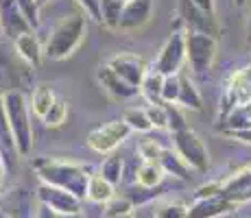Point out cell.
Returning <instances> with one entry per match:
<instances>
[{
  "label": "cell",
  "instance_id": "cell-1",
  "mask_svg": "<svg viewBox=\"0 0 251 218\" xmlns=\"http://www.w3.org/2000/svg\"><path fill=\"white\" fill-rule=\"evenodd\" d=\"M37 172L44 179V183L48 186L61 188V190L70 192V194L83 198L88 196V183L92 179L90 168L83 166H72V164H59V162H50V159H44V162H35Z\"/></svg>",
  "mask_w": 251,
  "mask_h": 218
},
{
  "label": "cell",
  "instance_id": "cell-2",
  "mask_svg": "<svg viewBox=\"0 0 251 218\" xmlns=\"http://www.w3.org/2000/svg\"><path fill=\"white\" fill-rule=\"evenodd\" d=\"M2 107H4V114H7V122H9V129H11L16 151L22 157H26L33 146V131H31V122H28L26 100H24L20 92L9 90L2 94Z\"/></svg>",
  "mask_w": 251,
  "mask_h": 218
},
{
  "label": "cell",
  "instance_id": "cell-3",
  "mask_svg": "<svg viewBox=\"0 0 251 218\" xmlns=\"http://www.w3.org/2000/svg\"><path fill=\"white\" fill-rule=\"evenodd\" d=\"M85 35V18L70 16L64 18L55 28L46 44V57L50 59H66L75 52V48L81 44Z\"/></svg>",
  "mask_w": 251,
  "mask_h": 218
},
{
  "label": "cell",
  "instance_id": "cell-4",
  "mask_svg": "<svg viewBox=\"0 0 251 218\" xmlns=\"http://www.w3.org/2000/svg\"><path fill=\"white\" fill-rule=\"evenodd\" d=\"M186 55L190 61V68L197 74H203L212 68L216 59V37L205 33L188 31L186 33Z\"/></svg>",
  "mask_w": 251,
  "mask_h": 218
},
{
  "label": "cell",
  "instance_id": "cell-5",
  "mask_svg": "<svg viewBox=\"0 0 251 218\" xmlns=\"http://www.w3.org/2000/svg\"><path fill=\"white\" fill-rule=\"evenodd\" d=\"M175 151L186 159V164L197 172H205L210 166V155L203 144V140L192 129H183L175 133Z\"/></svg>",
  "mask_w": 251,
  "mask_h": 218
},
{
  "label": "cell",
  "instance_id": "cell-6",
  "mask_svg": "<svg viewBox=\"0 0 251 218\" xmlns=\"http://www.w3.org/2000/svg\"><path fill=\"white\" fill-rule=\"evenodd\" d=\"M188 59L186 55V33L175 28L171 33V37L166 40V44L162 46L160 57H157V64L155 70L164 76H173V74H179L183 61Z\"/></svg>",
  "mask_w": 251,
  "mask_h": 218
},
{
  "label": "cell",
  "instance_id": "cell-7",
  "mask_svg": "<svg viewBox=\"0 0 251 218\" xmlns=\"http://www.w3.org/2000/svg\"><path fill=\"white\" fill-rule=\"evenodd\" d=\"M129 124L125 120H112V122L103 124V127L94 129L88 135V146L96 153H109L118 146L120 142H125L129 135Z\"/></svg>",
  "mask_w": 251,
  "mask_h": 218
},
{
  "label": "cell",
  "instance_id": "cell-8",
  "mask_svg": "<svg viewBox=\"0 0 251 218\" xmlns=\"http://www.w3.org/2000/svg\"><path fill=\"white\" fill-rule=\"evenodd\" d=\"M107 66L112 68L120 79H125L131 87H136V90H140V85H142L144 76H147V72H149L142 57L131 55V52H123V55L112 57Z\"/></svg>",
  "mask_w": 251,
  "mask_h": 218
},
{
  "label": "cell",
  "instance_id": "cell-9",
  "mask_svg": "<svg viewBox=\"0 0 251 218\" xmlns=\"http://www.w3.org/2000/svg\"><path fill=\"white\" fill-rule=\"evenodd\" d=\"M37 196H40L42 205H48L50 210L59 212V214H79L81 210V198L70 194V192L61 190V188H55V186H44L40 188V192H37Z\"/></svg>",
  "mask_w": 251,
  "mask_h": 218
},
{
  "label": "cell",
  "instance_id": "cell-10",
  "mask_svg": "<svg viewBox=\"0 0 251 218\" xmlns=\"http://www.w3.org/2000/svg\"><path fill=\"white\" fill-rule=\"evenodd\" d=\"M179 22H183L188 26V31H197V33H205V35L219 37V24L216 18L210 13L201 11L199 7L190 2V0H181V18Z\"/></svg>",
  "mask_w": 251,
  "mask_h": 218
},
{
  "label": "cell",
  "instance_id": "cell-11",
  "mask_svg": "<svg viewBox=\"0 0 251 218\" xmlns=\"http://www.w3.org/2000/svg\"><path fill=\"white\" fill-rule=\"evenodd\" d=\"M0 31L11 35L13 40L31 31V24L24 20L16 0H0Z\"/></svg>",
  "mask_w": 251,
  "mask_h": 218
},
{
  "label": "cell",
  "instance_id": "cell-12",
  "mask_svg": "<svg viewBox=\"0 0 251 218\" xmlns=\"http://www.w3.org/2000/svg\"><path fill=\"white\" fill-rule=\"evenodd\" d=\"M153 13V0H129L120 16V31H136L149 22Z\"/></svg>",
  "mask_w": 251,
  "mask_h": 218
},
{
  "label": "cell",
  "instance_id": "cell-13",
  "mask_svg": "<svg viewBox=\"0 0 251 218\" xmlns=\"http://www.w3.org/2000/svg\"><path fill=\"white\" fill-rule=\"evenodd\" d=\"M223 196L234 205L251 201V166L243 168L236 174H231L227 181H223Z\"/></svg>",
  "mask_w": 251,
  "mask_h": 218
},
{
  "label": "cell",
  "instance_id": "cell-14",
  "mask_svg": "<svg viewBox=\"0 0 251 218\" xmlns=\"http://www.w3.org/2000/svg\"><path fill=\"white\" fill-rule=\"evenodd\" d=\"M234 203L227 201L223 194L219 196H210V198H199L190 205L188 210V218H219L227 212L234 210Z\"/></svg>",
  "mask_w": 251,
  "mask_h": 218
},
{
  "label": "cell",
  "instance_id": "cell-15",
  "mask_svg": "<svg viewBox=\"0 0 251 218\" xmlns=\"http://www.w3.org/2000/svg\"><path fill=\"white\" fill-rule=\"evenodd\" d=\"M96 76H99L100 85H103L114 98H131V96L138 94L136 87H131L125 79H120L109 66H100L99 70H96Z\"/></svg>",
  "mask_w": 251,
  "mask_h": 218
},
{
  "label": "cell",
  "instance_id": "cell-16",
  "mask_svg": "<svg viewBox=\"0 0 251 218\" xmlns=\"http://www.w3.org/2000/svg\"><path fill=\"white\" fill-rule=\"evenodd\" d=\"M164 172L173 174V177H179L183 181H190L192 179V168L186 164V159L181 157L177 151H171V148H164L162 155H160V162Z\"/></svg>",
  "mask_w": 251,
  "mask_h": 218
},
{
  "label": "cell",
  "instance_id": "cell-17",
  "mask_svg": "<svg viewBox=\"0 0 251 218\" xmlns=\"http://www.w3.org/2000/svg\"><path fill=\"white\" fill-rule=\"evenodd\" d=\"M13 44H16V50L20 52V57L26 64H31L33 68L42 66V46H40L37 35H33V33L28 31L18 37V40H13Z\"/></svg>",
  "mask_w": 251,
  "mask_h": 218
},
{
  "label": "cell",
  "instance_id": "cell-18",
  "mask_svg": "<svg viewBox=\"0 0 251 218\" xmlns=\"http://www.w3.org/2000/svg\"><path fill=\"white\" fill-rule=\"evenodd\" d=\"M177 105H181L186 109H195V111L203 109V100H201L199 90L190 81V76L186 74H179V98H177Z\"/></svg>",
  "mask_w": 251,
  "mask_h": 218
},
{
  "label": "cell",
  "instance_id": "cell-19",
  "mask_svg": "<svg viewBox=\"0 0 251 218\" xmlns=\"http://www.w3.org/2000/svg\"><path fill=\"white\" fill-rule=\"evenodd\" d=\"M164 79H166L164 74H160L157 70H151V72H147V76H144L142 85H140V92L147 96V100H149L151 105H160V103H162Z\"/></svg>",
  "mask_w": 251,
  "mask_h": 218
},
{
  "label": "cell",
  "instance_id": "cell-20",
  "mask_svg": "<svg viewBox=\"0 0 251 218\" xmlns=\"http://www.w3.org/2000/svg\"><path fill=\"white\" fill-rule=\"evenodd\" d=\"M31 103H33V111H35V114L44 120L48 116V111L55 107V103H57L55 92H52L48 85L35 87V92H33V96H31Z\"/></svg>",
  "mask_w": 251,
  "mask_h": 218
},
{
  "label": "cell",
  "instance_id": "cell-21",
  "mask_svg": "<svg viewBox=\"0 0 251 218\" xmlns=\"http://www.w3.org/2000/svg\"><path fill=\"white\" fill-rule=\"evenodd\" d=\"M114 186L107 181V179H103L100 174H94V177L90 179L88 183V198L94 203H107L109 198H114Z\"/></svg>",
  "mask_w": 251,
  "mask_h": 218
},
{
  "label": "cell",
  "instance_id": "cell-22",
  "mask_svg": "<svg viewBox=\"0 0 251 218\" xmlns=\"http://www.w3.org/2000/svg\"><path fill=\"white\" fill-rule=\"evenodd\" d=\"M123 9L125 4L118 2V0H100V22L109 28H118Z\"/></svg>",
  "mask_w": 251,
  "mask_h": 218
},
{
  "label": "cell",
  "instance_id": "cell-23",
  "mask_svg": "<svg viewBox=\"0 0 251 218\" xmlns=\"http://www.w3.org/2000/svg\"><path fill=\"white\" fill-rule=\"evenodd\" d=\"M223 122H225V131L251 129V103L240 105L238 109H234Z\"/></svg>",
  "mask_w": 251,
  "mask_h": 218
},
{
  "label": "cell",
  "instance_id": "cell-24",
  "mask_svg": "<svg viewBox=\"0 0 251 218\" xmlns=\"http://www.w3.org/2000/svg\"><path fill=\"white\" fill-rule=\"evenodd\" d=\"M164 177V170L160 164H142L138 170V183L142 188H147V190H153L155 186H160Z\"/></svg>",
  "mask_w": 251,
  "mask_h": 218
},
{
  "label": "cell",
  "instance_id": "cell-25",
  "mask_svg": "<svg viewBox=\"0 0 251 218\" xmlns=\"http://www.w3.org/2000/svg\"><path fill=\"white\" fill-rule=\"evenodd\" d=\"M100 177L107 179L112 186L120 183V179H123V159H120L118 155H109V157L100 164Z\"/></svg>",
  "mask_w": 251,
  "mask_h": 218
},
{
  "label": "cell",
  "instance_id": "cell-26",
  "mask_svg": "<svg viewBox=\"0 0 251 218\" xmlns=\"http://www.w3.org/2000/svg\"><path fill=\"white\" fill-rule=\"evenodd\" d=\"M125 122L129 124V129L133 131H151L153 124L147 116V109H127L125 111Z\"/></svg>",
  "mask_w": 251,
  "mask_h": 218
},
{
  "label": "cell",
  "instance_id": "cell-27",
  "mask_svg": "<svg viewBox=\"0 0 251 218\" xmlns=\"http://www.w3.org/2000/svg\"><path fill=\"white\" fill-rule=\"evenodd\" d=\"M133 212V201L129 196H114L105 203V214L103 218H112V216H120V214H129Z\"/></svg>",
  "mask_w": 251,
  "mask_h": 218
},
{
  "label": "cell",
  "instance_id": "cell-28",
  "mask_svg": "<svg viewBox=\"0 0 251 218\" xmlns=\"http://www.w3.org/2000/svg\"><path fill=\"white\" fill-rule=\"evenodd\" d=\"M188 210L190 207L181 201H171V203H164L162 207H157L155 218H188Z\"/></svg>",
  "mask_w": 251,
  "mask_h": 218
},
{
  "label": "cell",
  "instance_id": "cell-29",
  "mask_svg": "<svg viewBox=\"0 0 251 218\" xmlns=\"http://www.w3.org/2000/svg\"><path fill=\"white\" fill-rule=\"evenodd\" d=\"M177 98H179V74L166 76L162 87V103L177 105Z\"/></svg>",
  "mask_w": 251,
  "mask_h": 218
},
{
  "label": "cell",
  "instance_id": "cell-30",
  "mask_svg": "<svg viewBox=\"0 0 251 218\" xmlns=\"http://www.w3.org/2000/svg\"><path fill=\"white\" fill-rule=\"evenodd\" d=\"M164 148H160L155 144V140H142L138 146V153L140 157L144 159V164H157L160 162V155H162Z\"/></svg>",
  "mask_w": 251,
  "mask_h": 218
},
{
  "label": "cell",
  "instance_id": "cell-31",
  "mask_svg": "<svg viewBox=\"0 0 251 218\" xmlns=\"http://www.w3.org/2000/svg\"><path fill=\"white\" fill-rule=\"evenodd\" d=\"M147 116L151 120V124L155 129H166L168 127V111H166V105L160 103V105H149L147 107Z\"/></svg>",
  "mask_w": 251,
  "mask_h": 218
},
{
  "label": "cell",
  "instance_id": "cell-32",
  "mask_svg": "<svg viewBox=\"0 0 251 218\" xmlns=\"http://www.w3.org/2000/svg\"><path fill=\"white\" fill-rule=\"evenodd\" d=\"M164 105H166V111H168V129L173 131V135L179 133L183 129H188L186 118H183L181 111H179V105H171V103H164Z\"/></svg>",
  "mask_w": 251,
  "mask_h": 218
},
{
  "label": "cell",
  "instance_id": "cell-33",
  "mask_svg": "<svg viewBox=\"0 0 251 218\" xmlns=\"http://www.w3.org/2000/svg\"><path fill=\"white\" fill-rule=\"evenodd\" d=\"M66 116H68V105H66L64 100H57L55 107L48 111L44 122L48 124V127H61V124L66 122Z\"/></svg>",
  "mask_w": 251,
  "mask_h": 218
},
{
  "label": "cell",
  "instance_id": "cell-34",
  "mask_svg": "<svg viewBox=\"0 0 251 218\" xmlns=\"http://www.w3.org/2000/svg\"><path fill=\"white\" fill-rule=\"evenodd\" d=\"M18 7H20L24 20L31 24V28H37L40 26V20H37V0H16Z\"/></svg>",
  "mask_w": 251,
  "mask_h": 218
},
{
  "label": "cell",
  "instance_id": "cell-35",
  "mask_svg": "<svg viewBox=\"0 0 251 218\" xmlns=\"http://www.w3.org/2000/svg\"><path fill=\"white\" fill-rule=\"evenodd\" d=\"M219 194H223V181H212V183H205V186H201L199 190L195 192V201H199V198L219 196Z\"/></svg>",
  "mask_w": 251,
  "mask_h": 218
},
{
  "label": "cell",
  "instance_id": "cell-36",
  "mask_svg": "<svg viewBox=\"0 0 251 218\" xmlns=\"http://www.w3.org/2000/svg\"><path fill=\"white\" fill-rule=\"evenodd\" d=\"M79 4L85 7V11H88L94 20L100 22V0H79Z\"/></svg>",
  "mask_w": 251,
  "mask_h": 218
},
{
  "label": "cell",
  "instance_id": "cell-37",
  "mask_svg": "<svg viewBox=\"0 0 251 218\" xmlns=\"http://www.w3.org/2000/svg\"><path fill=\"white\" fill-rule=\"evenodd\" d=\"M229 138L238 140L243 144H251V129H240V131H225Z\"/></svg>",
  "mask_w": 251,
  "mask_h": 218
},
{
  "label": "cell",
  "instance_id": "cell-38",
  "mask_svg": "<svg viewBox=\"0 0 251 218\" xmlns=\"http://www.w3.org/2000/svg\"><path fill=\"white\" fill-rule=\"evenodd\" d=\"M195 7H199L201 11L210 13V16H214V0H190Z\"/></svg>",
  "mask_w": 251,
  "mask_h": 218
},
{
  "label": "cell",
  "instance_id": "cell-39",
  "mask_svg": "<svg viewBox=\"0 0 251 218\" xmlns=\"http://www.w3.org/2000/svg\"><path fill=\"white\" fill-rule=\"evenodd\" d=\"M112 218H133V212H129V214H120V216H112Z\"/></svg>",
  "mask_w": 251,
  "mask_h": 218
},
{
  "label": "cell",
  "instance_id": "cell-40",
  "mask_svg": "<svg viewBox=\"0 0 251 218\" xmlns=\"http://www.w3.org/2000/svg\"><path fill=\"white\" fill-rule=\"evenodd\" d=\"M234 4H236V7H243V4H245V0H234Z\"/></svg>",
  "mask_w": 251,
  "mask_h": 218
},
{
  "label": "cell",
  "instance_id": "cell-41",
  "mask_svg": "<svg viewBox=\"0 0 251 218\" xmlns=\"http://www.w3.org/2000/svg\"><path fill=\"white\" fill-rule=\"evenodd\" d=\"M245 72H247V76H249V81H251V66L247 68V70H245Z\"/></svg>",
  "mask_w": 251,
  "mask_h": 218
},
{
  "label": "cell",
  "instance_id": "cell-42",
  "mask_svg": "<svg viewBox=\"0 0 251 218\" xmlns=\"http://www.w3.org/2000/svg\"><path fill=\"white\" fill-rule=\"evenodd\" d=\"M249 42H251V18H249Z\"/></svg>",
  "mask_w": 251,
  "mask_h": 218
},
{
  "label": "cell",
  "instance_id": "cell-43",
  "mask_svg": "<svg viewBox=\"0 0 251 218\" xmlns=\"http://www.w3.org/2000/svg\"><path fill=\"white\" fill-rule=\"evenodd\" d=\"M118 2H123V4H127V2H129V0H118Z\"/></svg>",
  "mask_w": 251,
  "mask_h": 218
},
{
  "label": "cell",
  "instance_id": "cell-44",
  "mask_svg": "<svg viewBox=\"0 0 251 218\" xmlns=\"http://www.w3.org/2000/svg\"><path fill=\"white\" fill-rule=\"evenodd\" d=\"M0 218H11V216H4V214H0Z\"/></svg>",
  "mask_w": 251,
  "mask_h": 218
},
{
  "label": "cell",
  "instance_id": "cell-45",
  "mask_svg": "<svg viewBox=\"0 0 251 218\" xmlns=\"http://www.w3.org/2000/svg\"><path fill=\"white\" fill-rule=\"evenodd\" d=\"M37 2H40V4H42V2H46V0H37Z\"/></svg>",
  "mask_w": 251,
  "mask_h": 218
},
{
  "label": "cell",
  "instance_id": "cell-46",
  "mask_svg": "<svg viewBox=\"0 0 251 218\" xmlns=\"http://www.w3.org/2000/svg\"><path fill=\"white\" fill-rule=\"evenodd\" d=\"M0 33H2V31H0Z\"/></svg>",
  "mask_w": 251,
  "mask_h": 218
}]
</instances>
